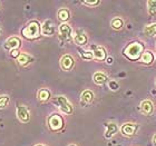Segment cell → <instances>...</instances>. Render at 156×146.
Returning a JSON list of instances; mask_svg holds the SVG:
<instances>
[{"instance_id":"6da1fadb","label":"cell","mask_w":156,"mask_h":146,"mask_svg":"<svg viewBox=\"0 0 156 146\" xmlns=\"http://www.w3.org/2000/svg\"><path fill=\"white\" fill-rule=\"evenodd\" d=\"M21 35L23 38L28 39V40H35L41 35V25L37 20H31L23 28Z\"/></svg>"},{"instance_id":"7a4b0ae2","label":"cell","mask_w":156,"mask_h":146,"mask_svg":"<svg viewBox=\"0 0 156 146\" xmlns=\"http://www.w3.org/2000/svg\"><path fill=\"white\" fill-rule=\"evenodd\" d=\"M144 52V44L140 41H135L132 42L127 46L126 48L124 49V55L126 56L129 60H138L140 58V56L143 55Z\"/></svg>"},{"instance_id":"3957f363","label":"cell","mask_w":156,"mask_h":146,"mask_svg":"<svg viewBox=\"0 0 156 146\" xmlns=\"http://www.w3.org/2000/svg\"><path fill=\"white\" fill-rule=\"evenodd\" d=\"M48 127L51 132H59L64 128V125H65V120L62 118V115L59 114H51L50 116L48 117Z\"/></svg>"},{"instance_id":"277c9868","label":"cell","mask_w":156,"mask_h":146,"mask_svg":"<svg viewBox=\"0 0 156 146\" xmlns=\"http://www.w3.org/2000/svg\"><path fill=\"white\" fill-rule=\"evenodd\" d=\"M54 104L62 110V113H65L66 115H72L74 113V108H73L72 104L67 101V98L64 96H57L54 98Z\"/></svg>"},{"instance_id":"5b68a950","label":"cell","mask_w":156,"mask_h":146,"mask_svg":"<svg viewBox=\"0 0 156 146\" xmlns=\"http://www.w3.org/2000/svg\"><path fill=\"white\" fill-rule=\"evenodd\" d=\"M20 47H21V39L16 36L9 37L3 44V48L9 52L15 50V49H19Z\"/></svg>"},{"instance_id":"8992f818","label":"cell","mask_w":156,"mask_h":146,"mask_svg":"<svg viewBox=\"0 0 156 146\" xmlns=\"http://www.w3.org/2000/svg\"><path fill=\"white\" fill-rule=\"evenodd\" d=\"M93 48V54H94V59L97 62H104L107 58V52L104 47L101 46H91Z\"/></svg>"},{"instance_id":"52a82bcc","label":"cell","mask_w":156,"mask_h":146,"mask_svg":"<svg viewBox=\"0 0 156 146\" xmlns=\"http://www.w3.org/2000/svg\"><path fill=\"white\" fill-rule=\"evenodd\" d=\"M75 65V60L70 55H65L62 56V59H60V67H62V70H72L73 67Z\"/></svg>"},{"instance_id":"ba28073f","label":"cell","mask_w":156,"mask_h":146,"mask_svg":"<svg viewBox=\"0 0 156 146\" xmlns=\"http://www.w3.org/2000/svg\"><path fill=\"white\" fill-rule=\"evenodd\" d=\"M16 114H17V117H18V119L20 122H23V123H28L30 120V113L29 110L27 109L25 106H18L16 110Z\"/></svg>"},{"instance_id":"9c48e42d","label":"cell","mask_w":156,"mask_h":146,"mask_svg":"<svg viewBox=\"0 0 156 146\" xmlns=\"http://www.w3.org/2000/svg\"><path fill=\"white\" fill-rule=\"evenodd\" d=\"M137 128H138V125L134 123H125L123 126L120 127V130L122 133L125 135V136H133L134 134L136 133Z\"/></svg>"},{"instance_id":"30bf717a","label":"cell","mask_w":156,"mask_h":146,"mask_svg":"<svg viewBox=\"0 0 156 146\" xmlns=\"http://www.w3.org/2000/svg\"><path fill=\"white\" fill-rule=\"evenodd\" d=\"M58 31H59V35H60V37H62V39L69 40V39L72 38L73 30L68 23H62V25L59 26Z\"/></svg>"},{"instance_id":"8fae6325","label":"cell","mask_w":156,"mask_h":146,"mask_svg":"<svg viewBox=\"0 0 156 146\" xmlns=\"http://www.w3.org/2000/svg\"><path fill=\"white\" fill-rule=\"evenodd\" d=\"M55 33V26L51 20H46L41 25V34L45 36H52Z\"/></svg>"},{"instance_id":"7c38bea8","label":"cell","mask_w":156,"mask_h":146,"mask_svg":"<svg viewBox=\"0 0 156 146\" xmlns=\"http://www.w3.org/2000/svg\"><path fill=\"white\" fill-rule=\"evenodd\" d=\"M140 109H142L143 114H145V115H152L154 112L153 103H152L151 101H148V99L143 101L142 103H140Z\"/></svg>"},{"instance_id":"4fadbf2b","label":"cell","mask_w":156,"mask_h":146,"mask_svg":"<svg viewBox=\"0 0 156 146\" xmlns=\"http://www.w3.org/2000/svg\"><path fill=\"white\" fill-rule=\"evenodd\" d=\"M154 59H155V56H154L153 52L151 50H146V52H143V55L140 56V62L142 64H145V65H151L154 62Z\"/></svg>"},{"instance_id":"5bb4252c","label":"cell","mask_w":156,"mask_h":146,"mask_svg":"<svg viewBox=\"0 0 156 146\" xmlns=\"http://www.w3.org/2000/svg\"><path fill=\"white\" fill-rule=\"evenodd\" d=\"M17 62H18V64H19L20 66L25 67V66L29 65V64H31V62H34V57H31L30 55L23 52V54H20V56L17 58Z\"/></svg>"},{"instance_id":"9a60e30c","label":"cell","mask_w":156,"mask_h":146,"mask_svg":"<svg viewBox=\"0 0 156 146\" xmlns=\"http://www.w3.org/2000/svg\"><path fill=\"white\" fill-rule=\"evenodd\" d=\"M106 125V132H105V137L106 138H111L113 135L117 133L118 130V126H117L115 123H107L105 124Z\"/></svg>"},{"instance_id":"2e32d148","label":"cell","mask_w":156,"mask_h":146,"mask_svg":"<svg viewBox=\"0 0 156 146\" xmlns=\"http://www.w3.org/2000/svg\"><path fill=\"white\" fill-rule=\"evenodd\" d=\"M94 101V94L91 91H85L81 94V104L83 105H88L90 104L91 101Z\"/></svg>"},{"instance_id":"e0dca14e","label":"cell","mask_w":156,"mask_h":146,"mask_svg":"<svg viewBox=\"0 0 156 146\" xmlns=\"http://www.w3.org/2000/svg\"><path fill=\"white\" fill-rule=\"evenodd\" d=\"M37 97L40 101H47L50 99L51 97V94H50V91L47 89V88H41V89H39L38 93H37Z\"/></svg>"},{"instance_id":"ac0fdd59","label":"cell","mask_w":156,"mask_h":146,"mask_svg":"<svg viewBox=\"0 0 156 146\" xmlns=\"http://www.w3.org/2000/svg\"><path fill=\"white\" fill-rule=\"evenodd\" d=\"M58 18L59 20H62V23H66V21H68L70 19V12L67 8H62V9L58 10Z\"/></svg>"},{"instance_id":"d6986e66","label":"cell","mask_w":156,"mask_h":146,"mask_svg":"<svg viewBox=\"0 0 156 146\" xmlns=\"http://www.w3.org/2000/svg\"><path fill=\"white\" fill-rule=\"evenodd\" d=\"M87 36L83 33H76L74 35V41L79 46H85L87 44Z\"/></svg>"},{"instance_id":"ffe728a7","label":"cell","mask_w":156,"mask_h":146,"mask_svg":"<svg viewBox=\"0 0 156 146\" xmlns=\"http://www.w3.org/2000/svg\"><path fill=\"white\" fill-rule=\"evenodd\" d=\"M93 79H94V81L97 85H103V84H105V83L107 81V76H106L104 73L97 72V73H95V74H94V76H93Z\"/></svg>"},{"instance_id":"44dd1931","label":"cell","mask_w":156,"mask_h":146,"mask_svg":"<svg viewBox=\"0 0 156 146\" xmlns=\"http://www.w3.org/2000/svg\"><path fill=\"white\" fill-rule=\"evenodd\" d=\"M78 50H79V55L83 59H86V60L94 59V54L90 50H83V49H78Z\"/></svg>"},{"instance_id":"7402d4cb","label":"cell","mask_w":156,"mask_h":146,"mask_svg":"<svg viewBox=\"0 0 156 146\" xmlns=\"http://www.w3.org/2000/svg\"><path fill=\"white\" fill-rule=\"evenodd\" d=\"M112 27L114 28V29H122L124 26V21L122 18H118V17H116V18H114V19L112 20V23H111Z\"/></svg>"},{"instance_id":"603a6c76","label":"cell","mask_w":156,"mask_h":146,"mask_svg":"<svg viewBox=\"0 0 156 146\" xmlns=\"http://www.w3.org/2000/svg\"><path fill=\"white\" fill-rule=\"evenodd\" d=\"M144 33L146 36H155L156 35V23H152V25H148V26L145 27L144 29Z\"/></svg>"},{"instance_id":"cb8c5ba5","label":"cell","mask_w":156,"mask_h":146,"mask_svg":"<svg viewBox=\"0 0 156 146\" xmlns=\"http://www.w3.org/2000/svg\"><path fill=\"white\" fill-rule=\"evenodd\" d=\"M147 10H148V13L151 16H154L156 15V1L155 0H150L147 1Z\"/></svg>"},{"instance_id":"d4e9b609","label":"cell","mask_w":156,"mask_h":146,"mask_svg":"<svg viewBox=\"0 0 156 146\" xmlns=\"http://www.w3.org/2000/svg\"><path fill=\"white\" fill-rule=\"evenodd\" d=\"M10 101V98L8 95H1L0 96V109H3V108H6L8 106Z\"/></svg>"},{"instance_id":"484cf974","label":"cell","mask_w":156,"mask_h":146,"mask_svg":"<svg viewBox=\"0 0 156 146\" xmlns=\"http://www.w3.org/2000/svg\"><path fill=\"white\" fill-rule=\"evenodd\" d=\"M83 3H84V5H87V6H98V5L101 3V1H99V0H94V1L85 0V1H83Z\"/></svg>"},{"instance_id":"4316f807","label":"cell","mask_w":156,"mask_h":146,"mask_svg":"<svg viewBox=\"0 0 156 146\" xmlns=\"http://www.w3.org/2000/svg\"><path fill=\"white\" fill-rule=\"evenodd\" d=\"M108 86H109V88H111L112 91H117V89L119 88L118 84H117L116 81H114V80H111V81H109V84H108Z\"/></svg>"},{"instance_id":"83f0119b","label":"cell","mask_w":156,"mask_h":146,"mask_svg":"<svg viewBox=\"0 0 156 146\" xmlns=\"http://www.w3.org/2000/svg\"><path fill=\"white\" fill-rule=\"evenodd\" d=\"M10 56H11V58H18L20 56V52L19 49H15V50H11L10 52Z\"/></svg>"},{"instance_id":"f1b7e54d","label":"cell","mask_w":156,"mask_h":146,"mask_svg":"<svg viewBox=\"0 0 156 146\" xmlns=\"http://www.w3.org/2000/svg\"><path fill=\"white\" fill-rule=\"evenodd\" d=\"M113 60H114V59L112 58V57L107 58V64H108V65H111V64H113Z\"/></svg>"},{"instance_id":"f546056e","label":"cell","mask_w":156,"mask_h":146,"mask_svg":"<svg viewBox=\"0 0 156 146\" xmlns=\"http://www.w3.org/2000/svg\"><path fill=\"white\" fill-rule=\"evenodd\" d=\"M153 143H154V145L156 146V134L153 136Z\"/></svg>"},{"instance_id":"4dcf8cb0","label":"cell","mask_w":156,"mask_h":146,"mask_svg":"<svg viewBox=\"0 0 156 146\" xmlns=\"http://www.w3.org/2000/svg\"><path fill=\"white\" fill-rule=\"evenodd\" d=\"M69 146H77V145H74V144H70Z\"/></svg>"},{"instance_id":"1f68e13d","label":"cell","mask_w":156,"mask_h":146,"mask_svg":"<svg viewBox=\"0 0 156 146\" xmlns=\"http://www.w3.org/2000/svg\"><path fill=\"white\" fill-rule=\"evenodd\" d=\"M35 146H45V145H35Z\"/></svg>"},{"instance_id":"d6a6232c","label":"cell","mask_w":156,"mask_h":146,"mask_svg":"<svg viewBox=\"0 0 156 146\" xmlns=\"http://www.w3.org/2000/svg\"><path fill=\"white\" fill-rule=\"evenodd\" d=\"M0 34H1V29H0Z\"/></svg>"}]
</instances>
